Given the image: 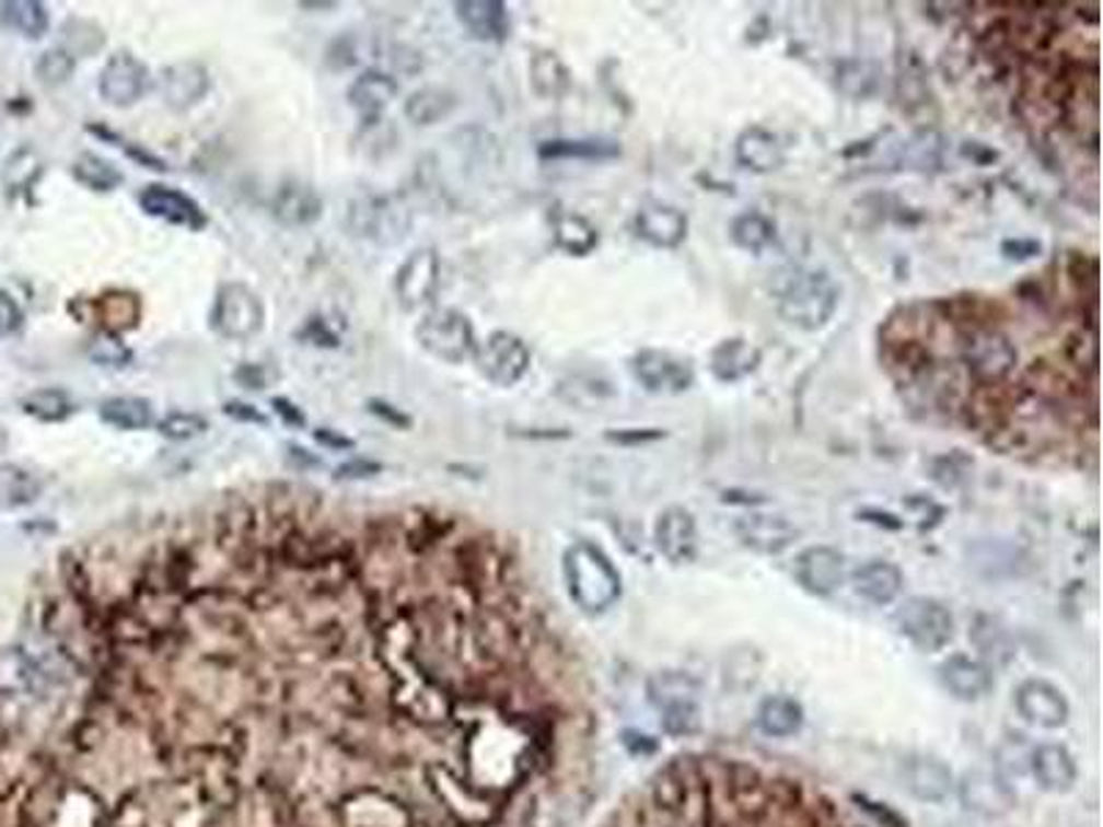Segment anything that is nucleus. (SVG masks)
Masks as SVG:
<instances>
[{"label": "nucleus", "instance_id": "nucleus-1", "mask_svg": "<svg viewBox=\"0 0 1103 827\" xmlns=\"http://www.w3.org/2000/svg\"><path fill=\"white\" fill-rule=\"evenodd\" d=\"M45 604L34 827H574L596 684L491 533L252 508Z\"/></svg>", "mask_w": 1103, "mask_h": 827}, {"label": "nucleus", "instance_id": "nucleus-2", "mask_svg": "<svg viewBox=\"0 0 1103 827\" xmlns=\"http://www.w3.org/2000/svg\"><path fill=\"white\" fill-rule=\"evenodd\" d=\"M596 827H885L811 772L736 750H687L629 789Z\"/></svg>", "mask_w": 1103, "mask_h": 827}, {"label": "nucleus", "instance_id": "nucleus-3", "mask_svg": "<svg viewBox=\"0 0 1103 827\" xmlns=\"http://www.w3.org/2000/svg\"><path fill=\"white\" fill-rule=\"evenodd\" d=\"M34 747V718L14 709V692L0 687V827H25Z\"/></svg>", "mask_w": 1103, "mask_h": 827}, {"label": "nucleus", "instance_id": "nucleus-4", "mask_svg": "<svg viewBox=\"0 0 1103 827\" xmlns=\"http://www.w3.org/2000/svg\"><path fill=\"white\" fill-rule=\"evenodd\" d=\"M957 328L960 362L977 378L979 386H1001L1018 368V348L1010 334L990 317L954 323Z\"/></svg>", "mask_w": 1103, "mask_h": 827}, {"label": "nucleus", "instance_id": "nucleus-5", "mask_svg": "<svg viewBox=\"0 0 1103 827\" xmlns=\"http://www.w3.org/2000/svg\"><path fill=\"white\" fill-rule=\"evenodd\" d=\"M564 576L569 596L585 613H604L620 596V574L599 546L577 540L564 555Z\"/></svg>", "mask_w": 1103, "mask_h": 827}, {"label": "nucleus", "instance_id": "nucleus-6", "mask_svg": "<svg viewBox=\"0 0 1103 827\" xmlns=\"http://www.w3.org/2000/svg\"><path fill=\"white\" fill-rule=\"evenodd\" d=\"M839 306V288L825 270H798L778 293V315L794 328L816 331Z\"/></svg>", "mask_w": 1103, "mask_h": 827}, {"label": "nucleus", "instance_id": "nucleus-7", "mask_svg": "<svg viewBox=\"0 0 1103 827\" xmlns=\"http://www.w3.org/2000/svg\"><path fill=\"white\" fill-rule=\"evenodd\" d=\"M348 232L375 246H397L411 230V210L400 196H359L345 216Z\"/></svg>", "mask_w": 1103, "mask_h": 827}, {"label": "nucleus", "instance_id": "nucleus-8", "mask_svg": "<svg viewBox=\"0 0 1103 827\" xmlns=\"http://www.w3.org/2000/svg\"><path fill=\"white\" fill-rule=\"evenodd\" d=\"M414 337L428 357L444 364H464L466 359H475L477 337L472 321L450 306L426 312L414 328Z\"/></svg>", "mask_w": 1103, "mask_h": 827}, {"label": "nucleus", "instance_id": "nucleus-9", "mask_svg": "<svg viewBox=\"0 0 1103 827\" xmlns=\"http://www.w3.org/2000/svg\"><path fill=\"white\" fill-rule=\"evenodd\" d=\"M265 326V304L248 284L224 282L210 306V328L230 342H248Z\"/></svg>", "mask_w": 1103, "mask_h": 827}, {"label": "nucleus", "instance_id": "nucleus-10", "mask_svg": "<svg viewBox=\"0 0 1103 827\" xmlns=\"http://www.w3.org/2000/svg\"><path fill=\"white\" fill-rule=\"evenodd\" d=\"M475 364L483 378L491 381L495 386H502V389H511L527 375L533 353L519 334L495 331L477 345Z\"/></svg>", "mask_w": 1103, "mask_h": 827}, {"label": "nucleus", "instance_id": "nucleus-11", "mask_svg": "<svg viewBox=\"0 0 1103 827\" xmlns=\"http://www.w3.org/2000/svg\"><path fill=\"white\" fill-rule=\"evenodd\" d=\"M896 629L921 651L947 649L954 634V618L941 602L927 596H914L896 609Z\"/></svg>", "mask_w": 1103, "mask_h": 827}, {"label": "nucleus", "instance_id": "nucleus-12", "mask_svg": "<svg viewBox=\"0 0 1103 827\" xmlns=\"http://www.w3.org/2000/svg\"><path fill=\"white\" fill-rule=\"evenodd\" d=\"M649 696L671 734H693L698 729V687L693 678L684 673H657L649 682Z\"/></svg>", "mask_w": 1103, "mask_h": 827}, {"label": "nucleus", "instance_id": "nucleus-13", "mask_svg": "<svg viewBox=\"0 0 1103 827\" xmlns=\"http://www.w3.org/2000/svg\"><path fill=\"white\" fill-rule=\"evenodd\" d=\"M629 370H632L635 381L651 395H682L696 381V370L689 364V359L676 357L671 351H660V348H643L629 359Z\"/></svg>", "mask_w": 1103, "mask_h": 827}, {"label": "nucleus", "instance_id": "nucleus-14", "mask_svg": "<svg viewBox=\"0 0 1103 827\" xmlns=\"http://www.w3.org/2000/svg\"><path fill=\"white\" fill-rule=\"evenodd\" d=\"M152 86V72L138 56L130 50L114 53L105 61L103 72H100L97 92L111 108H130L138 100L144 97Z\"/></svg>", "mask_w": 1103, "mask_h": 827}, {"label": "nucleus", "instance_id": "nucleus-15", "mask_svg": "<svg viewBox=\"0 0 1103 827\" xmlns=\"http://www.w3.org/2000/svg\"><path fill=\"white\" fill-rule=\"evenodd\" d=\"M439 254L433 248H417L411 257L400 263L395 270V299L400 310L414 312L431 304L439 290Z\"/></svg>", "mask_w": 1103, "mask_h": 827}, {"label": "nucleus", "instance_id": "nucleus-16", "mask_svg": "<svg viewBox=\"0 0 1103 827\" xmlns=\"http://www.w3.org/2000/svg\"><path fill=\"white\" fill-rule=\"evenodd\" d=\"M138 207L144 210L147 216L158 221H166L172 226H183V230L199 232L207 226V213L201 210L199 201L194 196L183 194L177 188H169V185L152 183L147 188H141L138 194Z\"/></svg>", "mask_w": 1103, "mask_h": 827}, {"label": "nucleus", "instance_id": "nucleus-17", "mask_svg": "<svg viewBox=\"0 0 1103 827\" xmlns=\"http://www.w3.org/2000/svg\"><path fill=\"white\" fill-rule=\"evenodd\" d=\"M213 89V78L199 61H177L161 69L158 94L172 110H188L199 105Z\"/></svg>", "mask_w": 1103, "mask_h": 827}, {"label": "nucleus", "instance_id": "nucleus-18", "mask_svg": "<svg viewBox=\"0 0 1103 827\" xmlns=\"http://www.w3.org/2000/svg\"><path fill=\"white\" fill-rule=\"evenodd\" d=\"M1015 707L1021 718L1037 729H1059L1070 718L1068 698L1043 678H1029L1015 689Z\"/></svg>", "mask_w": 1103, "mask_h": 827}, {"label": "nucleus", "instance_id": "nucleus-19", "mask_svg": "<svg viewBox=\"0 0 1103 827\" xmlns=\"http://www.w3.org/2000/svg\"><path fill=\"white\" fill-rule=\"evenodd\" d=\"M654 540L657 549L671 563H693L698 555V529L693 513L684 511V508H667V511H662L654 524Z\"/></svg>", "mask_w": 1103, "mask_h": 827}, {"label": "nucleus", "instance_id": "nucleus-20", "mask_svg": "<svg viewBox=\"0 0 1103 827\" xmlns=\"http://www.w3.org/2000/svg\"><path fill=\"white\" fill-rule=\"evenodd\" d=\"M794 576L816 596H827L845 582V555L831 546H811L794 560Z\"/></svg>", "mask_w": 1103, "mask_h": 827}, {"label": "nucleus", "instance_id": "nucleus-21", "mask_svg": "<svg viewBox=\"0 0 1103 827\" xmlns=\"http://www.w3.org/2000/svg\"><path fill=\"white\" fill-rule=\"evenodd\" d=\"M270 216L288 230L312 226L323 216V196L301 179H288L270 199Z\"/></svg>", "mask_w": 1103, "mask_h": 827}, {"label": "nucleus", "instance_id": "nucleus-22", "mask_svg": "<svg viewBox=\"0 0 1103 827\" xmlns=\"http://www.w3.org/2000/svg\"><path fill=\"white\" fill-rule=\"evenodd\" d=\"M397 92H400V86H397V81L390 72H384V69H364L362 75L348 86V103L362 116L364 125H375V121H381L386 105L397 97Z\"/></svg>", "mask_w": 1103, "mask_h": 827}, {"label": "nucleus", "instance_id": "nucleus-23", "mask_svg": "<svg viewBox=\"0 0 1103 827\" xmlns=\"http://www.w3.org/2000/svg\"><path fill=\"white\" fill-rule=\"evenodd\" d=\"M635 230L654 248H676L687 237V216L673 205L649 201L635 216Z\"/></svg>", "mask_w": 1103, "mask_h": 827}, {"label": "nucleus", "instance_id": "nucleus-24", "mask_svg": "<svg viewBox=\"0 0 1103 827\" xmlns=\"http://www.w3.org/2000/svg\"><path fill=\"white\" fill-rule=\"evenodd\" d=\"M734 155L742 168L756 174L778 172V168L783 166V161H787L781 138L762 125H753L740 132V138H736L734 144Z\"/></svg>", "mask_w": 1103, "mask_h": 827}, {"label": "nucleus", "instance_id": "nucleus-25", "mask_svg": "<svg viewBox=\"0 0 1103 827\" xmlns=\"http://www.w3.org/2000/svg\"><path fill=\"white\" fill-rule=\"evenodd\" d=\"M453 12L469 36L480 42H502L511 31L508 7L500 0H458Z\"/></svg>", "mask_w": 1103, "mask_h": 827}, {"label": "nucleus", "instance_id": "nucleus-26", "mask_svg": "<svg viewBox=\"0 0 1103 827\" xmlns=\"http://www.w3.org/2000/svg\"><path fill=\"white\" fill-rule=\"evenodd\" d=\"M762 364V351L745 337H729L718 342L709 353V370L720 384H740L756 373Z\"/></svg>", "mask_w": 1103, "mask_h": 827}, {"label": "nucleus", "instance_id": "nucleus-27", "mask_svg": "<svg viewBox=\"0 0 1103 827\" xmlns=\"http://www.w3.org/2000/svg\"><path fill=\"white\" fill-rule=\"evenodd\" d=\"M89 310H92L94 321H100V331L119 334V337L125 331H132L144 315V304L130 290H108L100 299L89 301Z\"/></svg>", "mask_w": 1103, "mask_h": 827}, {"label": "nucleus", "instance_id": "nucleus-28", "mask_svg": "<svg viewBox=\"0 0 1103 827\" xmlns=\"http://www.w3.org/2000/svg\"><path fill=\"white\" fill-rule=\"evenodd\" d=\"M736 535H740L742 544L762 551V555H778V551H783L787 546H792V540L798 538V529L781 516H762V513H753V516L736 522Z\"/></svg>", "mask_w": 1103, "mask_h": 827}, {"label": "nucleus", "instance_id": "nucleus-29", "mask_svg": "<svg viewBox=\"0 0 1103 827\" xmlns=\"http://www.w3.org/2000/svg\"><path fill=\"white\" fill-rule=\"evenodd\" d=\"M941 682L960 701H977V698L988 696L990 687H994L988 667L979 665L972 656H949L941 665Z\"/></svg>", "mask_w": 1103, "mask_h": 827}, {"label": "nucleus", "instance_id": "nucleus-30", "mask_svg": "<svg viewBox=\"0 0 1103 827\" xmlns=\"http://www.w3.org/2000/svg\"><path fill=\"white\" fill-rule=\"evenodd\" d=\"M852 587L872 604H891L903 591V571L889 560H869L852 571Z\"/></svg>", "mask_w": 1103, "mask_h": 827}, {"label": "nucleus", "instance_id": "nucleus-31", "mask_svg": "<svg viewBox=\"0 0 1103 827\" xmlns=\"http://www.w3.org/2000/svg\"><path fill=\"white\" fill-rule=\"evenodd\" d=\"M1032 776L1046 792H1068L1076 783V761L1063 745H1041L1032 753Z\"/></svg>", "mask_w": 1103, "mask_h": 827}, {"label": "nucleus", "instance_id": "nucleus-32", "mask_svg": "<svg viewBox=\"0 0 1103 827\" xmlns=\"http://www.w3.org/2000/svg\"><path fill=\"white\" fill-rule=\"evenodd\" d=\"M620 155L613 138H552L538 144L541 161H613Z\"/></svg>", "mask_w": 1103, "mask_h": 827}, {"label": "nucleus", "instance_id": "nucleus-33", "mask_svg": "<svg viewBox=\"0 0 1103 827\" xmlns=\"http://www.w3.org/2000/svg\"><path fill=\"white\" fill-rule=\"evenodd\" d=\"M960 794H963V803L968 805V808H974L977 814L985 816L1007 814V811L1015 805L1010 789H1007L999 778L988 776V772H968L963 787H960Z\"/></svg>", "mask_w": 1103, "mask_h": 827}, {"label": "nucleus", "instance_id": "nucleus-34", "mask_svg": "<svg viewBox=\"0 0 1103 827\" xmlns=\"http://www.w3.org/2000/svg\"><path fill=\"white\" fill-rule=\"evenodd\" d=\"M455 105H458V97H455L450 89L422 86L417 89V92L408 94L406 103H403V114H406V119L411 121V125L431 127L437 125V121L448 119V116L455 110Z\"/></svg>", "mask_w": 1103, "mask_h": 827}, {"label": "nucleus", "instance_id": "nucleus-35", "mask_svg": "<svg viewBox=\"0 0 1103 827\" xmlns=\"http://www.w3.org/2000/svg\"><path fill=\"white\" fill-rule=\"evenodd\" d=\"M100 420L116 431H147L155 422L152 403L144 397L116 395L100 403Z\"/></svg>", "mask_w": 1103, "mask_h": 827}, {"label": "nucleus", "instance_id": "nucleus-36", "mask_svg": "<svg viewBox=\"0 0 1103 827\" xmlns=\"http://www.w3.org/2000/svg\"><path fill=\"white\" fill-rule=\"evenodd\" d=\"M42 482L20 464H0V511H18L39 500Z\"/></svg>", "mask_w": 1103, "mask_h": 827}, {"label": "nucleus", "instance_id": "nucleus-37", "mask_svg": "<svg viewBox=\"0 0 1103 827\" xmlns=\"http://www.w3.org/2000/svg\"><path fill=\"white\" fill-rule=\"evenodd\" d=\"M552 230H555L558 248H564L571 257H588L599 246L596 226L580 213H558L552 221Z\"/></svg>", "mask_w": 1103, "mask_h": 827}, {"label": "nucleus", "instance_id": "nucleus-38", "mask_svg": "<svg viewBox=\"0 0 1103 827\" xmlns=\"http://www.w3.org/2000/svg\"><path fill=\"white\" fill-rule=\"evenodd\" d=\"M530 83L535 94L549 100H560L571 89V72L555 53H535L530 61Z\"/></svg>", "mask_w": 1103, "mask_h": 827}, {"label": "nucleus", "instance_id": "nucleus-39", "mask_svg": "<svg viewBox=\"0 0 1103 827\" xmlns=\"http://www.w3.org/2000/svg\"><path fill=\"white\" fill-rule=\"evenodd\" d=\"M758 729L767 736H792L803 725V709L798 701L787 696H773L758 707Z\"/></svg>", "mask_w": 1103, "mask_h": 827}, {"label": "nucleus", "instance_id": "nucleus-40", "mask_svg": "<svg viewBox=\"0 0 1103 827\" xmlns=\"http://www.w3.org/2000/svg\"><path fill=\"white\" fill-rule=\"evenodd\" d=\"M0 20L25 39H42L50 28V14L45 3H36V0H9L0 7Z\"/></svg>", "mask_w": 1103, "mask_h": 827}, {"label": "nucleus", "instance_id": "nucleus-41", "mask_svg": "<svg viewBox=\"0 0 1103 827\" xmlns=\"http://www.w3.org/2000/svg\"><path fill=\"white\" fill-rule=\"evenodd\" d=\"M731 241H734V246H740L742 252L762 254L765 248H770L773 243H776V224H773L765 213L747 210V213L736 216V219L731 221Z\"/></svg>", "mask_w": 1103, "mask_h": 827}, {"label": "nucleus", "instance_id": "nucleus-42", "mask_svg": "<svg viewBox=\"0 0 1103 827\" xmlns=\"http://www.w3.org/2000/svg\"><path fill=\"white\" fill-rule=\"evenodd\" d=\"M908 787L919 800L938 803V800L947 797L949 789H952V772H949L941 761L919 758V761H914V765L908 767Z\"/></svg>", "mask_w": 1103, "mask_h": 827}, {"label": "nucleus", "instance_id": "nucleus-43", "mask_svg": "<svg viewBox=\"0 0 1103 827\" xmlns=\"http://www.w3.org/2000/svg\"><path fill=\"white\" fill-rule=\"evenodd\" d=\"M72 177L83 185V188L94 190V194H111L125 183V174L105 158L94 155V152H83L72 163Z\"/></svg>", "mask_w": 1103, "mask_h": 827}, {"label": "nucleus", "instance_id": "nucleus-44", "mask_svg": "<svg viewBox=\"0 0 1103 827\" xmlns=\"http://www.w3.org/2000/svg\"><path fill=\"white\" fill-rule=\"evenodd\" d=\"M20 406L28 417L45 422V426H56V422L69 420L76 414V403L63 389H36L25 395Z\"/></svg>", "mask_w": 1103, "mask_h": 827}, {"label": "nucleus", "instance_id": "nucleus-45", "mask_svg": "<svg viewBox=\"0 0 1103 827\" xmlns=\"http://www.w3.org/2000/svg\"><path fill=\"white\" fill-rule=\"evenodd\" d=\"M105 47V31L94 20L72 18L63 23V50L69 56H94Z\"/></svg>", "mask_w": 1103, "mask_h": 827}, {"label": "nucleus", "instance_id": "nucleus-46", "mask_svg": "<svg viewBox=\"0 0 1103 827\" xmlns=\"http://www.w3.org/2000/svg\"><path fill=\"white\" fill-rule=\"evenodd\" d=\"M86 357L92 359L97 368H108V370H121L132 362V351L130 345H125V339L119 334L111 331H97L86 345Z\"/></svg>", "mask_w": 1103, "mask_h": 827}, {"label": "nucleus", "instance_id": "nucleus-47", "mask_svg": "<svg viewBox=\"0 0 1103 827\" xmlns=\"http://www.w3.org/2000/svg\"><path fill=\"white\" fill-rule=\"evenodd\" d=\"M34 69L42 86L56 89L63 86V83L72 78V72H76V58L69 56L63 47H50V50H45L39 58H36Z\"/></svg>", "mask_w": 1103, "mask_h": 827}, {"label": "nucleus", "instance_id": "nucleus-48", "mask_svg": "<svg viewBox=\"0 0 1103 827\" xmlns=\"http://www.w3.org/2000/svg\"><path fill=\"white\" fill-rule=\"evenodd\" d=\"M207 431V420L196 411H169L158 420V433L169 442H190Z\"/></svg>", "mask_w": 1103, "mask_h": 827}, {"label": "nucleus", "instance_id": "nucleus-49", "mask_svg": "<svg viewBox=\"0 0 1103 827\" xmlns=\"http://www.w3.org/2000/svg\"><path fill=\"white\" fill-rule=\"evenodd\" d=\"M293 337L299 339V342L315 345V348H339V334L334 331L332 323H328L323 315L306 317L304 326L295 328Z\"/></svg>", "mask_w": 1103, "mask_h": 827}, {"label": "nucleus", "instance_id": "nucleus-50", "mask_svg": "<svg viewBox=\"0 0 1103 827\" xmlns=\"http://www.w3.org/2000/svg\"><path fill=\"white\" fill-rule=\"evenodd\" d=\"M368 411L373 414L375 420H381L384 426H390V428H395V431H408V428L414 426V420L408 417L403 408H397L395 403H390V400H384V397H370L368 400Z\"/></svg>", "mask_w": 1103, "mask_h": 827}, {"label": "nucleus", "instance_id": "nucleus-51", "mask_svg": "<svg viewBox=\"0 0 1103 827\" xmlns=\"http://www.w3.org/2000/svg\"><path fill=\"white\" fill-rule=\"evenodd\" d=\"M384 464L375 458H348L334 469V480H370V477L381 475Z\"/></svg>", "mask_w": 1103, "mask_h": 827}, {"label": "nucleus", "instance_id": "nucleus-52", "mask_svg": "<svg viewBox=\"0 0 1103 827\" xmlns=\"http://www.w3.org/2000/svg\"><path fill=\"white\" fill-rule=\"evenodd\" d=\"M23 321H25L23 306L14 301L12 293L0 290V337H12V334H18L20 328H23Z\"/></svg>", "mask_w": 1103, "mask_h": 827}, {"label": "nucleus", "instance_id": "nucleus-53", "mask_svg": "<svg viewBox=\"0 0 1103 827\" xmlns=\"http://www.w3.org/2000/svg\"><path fill=\"white\" fill-rule=\"evenodd\" d=\"M221 411H224V417H230V420L241 422V426L268 428V422H270L268 414H263L257 406H252V403H246V400H224Z\"/></svg>", "mask_w": 1103, "mask_h": 827}, {"label": "nucleus", "instance_id": "nucleus-54", "mask_svg": "<svg viewBox=\"0 0 1103 827\" xmlns=\"http://www.w3.org/2000/svg\"><path fill=\"white\" fill-rule=\"evenodd\" d=\"M665 439V431L660 428H624V431H607V442L620 444V447H638V444H651Z\"/></svg>", "mask_w": 1103, "mask_h": 827}, {"label": "nucleus", "instance_id": "nucleus-55", "mask_svg": "<svg viewBox=\"0 0 1103 827\" xmlns=\"http://www.w3.org/2000/svg\"><path fill=\"white\" fill-rule=\"evenodd\" d=\"M285 464L290 466V469H295V471H312V469H321L323 466V458L321 455H315L312 450H306V447H301L299 442H288L285 444Z\"/></svg>", "mask_w": 1103, "mask_h": 827}, {"label": "nucleus", "instance_id": "nucleus-56", "mask_svg": "<svg viewBox=\"0 0 1103 827\" xmlns=\"http://www.w3.org/2000/svg\"><path fill=\"white\" fill-rule=\"evenodd\" d=\"M326 61L328 67L337 69V72L339 69L353 67V63H357V47H353L351 36H339V39H334V45L328 47Z\"/></svg>", "mask_w": 1103, "mask_h": 827}, {"label": "nucleus", "instance_id": "nucleus-57", "mask_svg": "<svg viewBox=\"0 0 1103 827\" xmlns=\"http://www.w3.org/2000/svg\"><path fill=\"white\" fill-rule=\"evenodd\" d=\"M312 439L321 447L332 450V453H351V450H357V439L345 436L342 431H334V428H317V431H312Z\"/></svg>", "mask_w": 1103, "mask_h": 827}, {"label": "nucleus", "instance_id": "nucleus-58", "mask_svg": "<svg viewBox=\"0 0 1103 827\" xmlns=\"http://www.w3.org/2000/svg\"><path fill=\"white\" fill-rule=\"evenodd\" d=\"M270 408H274L276 417H279L288 428H306V414L301 411V406H295L290 397L282 395L270 397Z\"/></svg>", "mask_w": 1103, "mask_h": 827}, {"label": "nucleus", "instance_id": "nucleus-59", "mask_svg": "<svg viewBox=\"0 0 1103 827\" xmlns=\"http://www.w3.org/2000/svg\"><path fill=\"white\" fill-rule=\"evenodd\" d=\"M232 378L237 381V384L243 386V389H248V392H259V389H265V368L263 364H252V362H246V364H241V368L232 373Z\"/></svg>", "mask_w": 1103, "mask_h": 827}, {"label": "nucleus", "instance_id": "nucleus-60", "mask_svg": "<svg viewBox=\"0 0 1103 827\" xmlns=\"http://www.w3.org/2000/svg\"><path fill=\"white\" fill-rule=\"evenodd\" d=\"M121 150L127 152V158H132L136 163H141L144 168H152V172H158V174H166L169 172V163L163 161V158H158L155 152H150V150H144V147H138V144H130V141H125V147Z\"/></svg>", "mask_w": 1103, "mask_h": 827}, {"label": "nucleus", "instance_id": "nucleus-61", "mask_svg": "<svg viewBox=\"0 0 1103 827\" xmlns=\"http://www.w3.org/2000/svg\"><path fill=\"white\" fill-rule=\"evenodd\" d=\"M1001 252H1005L1010 259H1032V257H1037V254H1041V243H1034V241H1007L1005 246H1001Z\"/></svg>", "mask_w": 1103, "mask_h": 827}, {"label": "nucleus", "instance_id": "nucleus-62", "mask_svg": "<svg viewBox=\"0 0 1103 827\" xmlns=\"http://www.w3.org/2000/svg\"><path fill=\"white\" fill-rule=\"evenodd\" d=\"M299 7L301 9H323V12H326V9H337V3H310V0H304V3H299Z\"/></svg>", "mask_w": 1103, "mask_h": 827}, {"label": "nucleus", "instance_id": "nucleus-63", "mask_svg": "<svg viewBox=\"0 0 1103 827\" xmlns=\"http://www.w3.org/2000/svg\"><path fill=\"white\" fill-rule=\"evenodd\" d=\"M9 447V433H7V428L0 426V453Z\"/></svg>", "mask_w": 1103, "mask_h": 827}]
</instances>
